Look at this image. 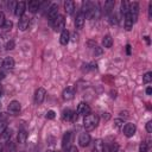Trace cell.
<instances>
[{"label": "cell", "mask_w": 152, "mask_h": 152, "mask_svg": "<svg viewBox=\"0 0 152 152\" xmlns=\"http://www.w3.org/2000/svg\"><path fill=\"white\" fill-rule=\"evenodd\" d=\"M93 152H96V150H94V151H93Z\"/></svg>", "instance_id": "60d3db41"}, {"label": "cell", "mask_w": 152, "mask_h": 152, "mask_svg": "<svg viewBox=\"0 0 152 152\" xmlns=\"http://www.w3.org/2000/svg\"><path fill=\"white\" fill-rule=\"evenodd\" d=\"M26 5H27V7H28V11L32 12V13L37 12V11L39 10V7H40V2H39V1H36V0H31V1H28Z\"/></svg>", "instance_id": "e0dca14e"}, {"label": "cell", "mask_w": 152, "mask_h": 152, "mask_svg": "<svg viewBox=\"0 0 152 152\" xmlns=\"http://www.w3.org/2000/svg\"><path fill=\"white\" fill-rule=\"evenodd\" d=\"M127 15L129 17V19L133 21V24L137 23L138 20V15H139V4L138 2H131L129 4V8H128V13Z\"/></svg>", "instance_id": "7a4b0ae2"}, {"label": "cell", "mask_w": 152, "mask_h": 152, "mask_svg": "<svg viewBox=\"0 0 152 152\" xmlns=\"http://www.w3.org/2000/svg\"><path fill=\"white\" fill-rule=\"evenodd\" d=\"M17 139H18V142H19V144H24V142H26V139H27V133H26V131H24V129L19 131Z\"/></svg>", "instance_id": "7402d4cb"}, {"label": "cell", "mask_w": 152, "mask_h": 152, "mask_svg": "<svg viewBox=\"0 0 152 152\" xmlns=\"http://www.w3.org/2000/svg\"><path fill=\"white\" fill-rule=\"evenodd\" d=\"M14 48V42L13 40H8L7 43H6V49L7 50H12Z\"/></svg>", "instance_id": "f546056e"}, {"label": "cell", "mask_w": 152, "mask_h": 152, "mask_svg": "<svg viewBox=\"0 0 152 152\" xmlns=\"http://www.w3.org/2000/svg\"><path fill=\"white\" fill-rule=\"evenodd\" d=\"M120 116L121 118H128V113L127 112H120Z\"/></svg>", "instance_id": "8d00e7d4"}, {"label": "cell", "mask_w": 152, "mask_h": 152, "mask_svg": "<svg viewBox=\"0 0 152 152\" xmlns=\"http://www.w3.org/2000/svg\"><path fill=\"white\" fill-rule=\"evenodd\" d=\"M64 26H65V19L63 15H59L52 21V27L56 32H62L64 30Z\"/></svg>", "instance_id": "3957f363"}, {"label": "cell", "mask_w": 152, "mask_h": 152, "mask_svg": "<svg viewBox=\"0 0 152 152\" xmlns=\"http://www.w3.org/2000/svg\"><path fill=\"white\" fill-rule=\"evenodd\" d=\"M102 45H103L104 48H107V49L112 48V45H113V38H112V36L106 34V36L103 37V39H102Z\"/></svg>", "instance_id": "ffe728a7"}, {"label": "cell", "mask_w": 152, "mask_h": 152, "mask_svg": "<svg viewBox=\"0 0 152 152\" xmlns=\"http://www.w3.org/2000/svg\"><path fill=\"white\" fill-rule=\"evenodd\" d=\"M74 95H75V89H74V87H66V88L63 90V93H62V96H63V99H64L65 101L71 100V99L74 97Z\"/></svg>", "instance_id": "5bb4252c"}, {"label": "cell", "mask_w": 152, "mask_h": 152, "mask_svg": "<svg viewBox=\"0 0 152 152\" xmlns=\"http://www.w3.org/2000/svg\"><path fill=\"white\" fill-rule=\"evenodd\" d=\"M109 19H110L109 21H110V24H112V25H113V24H116V23H118V20H116V15H115V14H113V13H112V14L109 15Z\"/></svg>", "instance_id": "4dcf8cb0"}, {"label": "cell", "mask_w": 152, "mask_h": 152, "mask_svg": "<svg viewBox=\"0 0 152 152\" xmlns=\"http://www.w3.org/2000/svg\"><path fill=\"white\" fill-rule=\"evenodd\" d=\"M69 40H70V33H69V31L68 30H63L62 32H61V37H59V42H61V44L62 45H66L68 43H69Z\"/></svg>", "instance_id": "2e32d148"}, {"label": "cell", "mask_w": 152, "mask_h": 152, "mask_svg": "<svg viewBox=\"0 0 152 152\" xmlns=\"http://www.w3.org/2000/svg\"><path fill=\"white\" fill-rule=\"evenodd\" d=\"M25 11H26V2H24V1L15 2L14 14H15L17 17H23V15L25 14Z\"/></svg>", "instance_id": "30bf717a"}, {"label": "cell", "mask_w": 152, "mask_h": 152, "mask_svg": "<svg viewBox=\"0 0 152 152\" xmlns=\"http://www.w3.org/2000/svg\"><path fill=\"white\" fill-rule=\"evenodd\" d=\"M5 14H4V12H1L0 11V26H2L4 25V23H5Z\"/></svg>", "instance_id": "836d02e7"}, {"label": "cell", "mask_w": 152, "mask_h": 152, "mask_svg": "<svg viewBox=\"0 0 152 152\" xmlns=\"http://www.w3.org/2000/svg\"><path fill=\"white\" fill-rule=\"evenodd\" d=\"M62 118L66 121H76L77 120V114L75 112H72L71 109L66 108L62 112Z\"/></svg>", "instance_id": "8fae6325"}, {"label": "cell", "mask_w": 152, "mask_h": 152, "mask_svg": "<svg viewBox=\"0 0 152 152\" xmlns=\"http://www.w3.org/2000/svg\"><path fill=\"white\" fill-rule=\"evenodd\" d=\"M139 152H147V144L145 141H142L139 146Z\"/></svg>", "instance_id": "83f0119b"}, {"label": "cell", "mask_w": 152, "mask_h": 152, "mask_svg": "<svg viewBox=\"0 0 152 152\" xmlns=\"http://www.w3.org/2000/svg\"><path fill=\"white\" fill-rule=\"evenodd\" d=\"M148 18L150 19L152 18V2H150V5H148Z\"/></svg>", "instance_id": "e575fe53"}, {"label": "cell", "mask_w": 152, "mask_h": 152, "mask_svg": "<svg viewBox=\"0 0 152 152\" xmlns=\"http://www.w3.org/2000/svg\"><path fill=\"white\" fill-rule=\"evenodd\" d=\"M64 10L68 14H72V12L75 10V2L74 1H65L64 2Z\"/></svg>", "instance_id": "d6986e66"}, {"label": "cell", "mask_w": 152, "mask_h": 152, "mask_svg": "<svg viewBox=\"0 0 152 152\" xmlns=\"http://www.w3.org/2000/svg\"><path fill=\"white\" fill-rule=\"evenodd\" d=\"M122 131H124V134H125L127 138H131V137H133V135L135 134V132H137V127H135L134 124L128 122V124H126V125L124 126Z\"/></svg>", "instance_id": "ba28073f"}, {"label": "cell", "mask_w": 152, "mask_h": 152, "mask_svg": "<svg viewBox=\"0 0 152 152\" xmlns=\"http://www.w3.org/2000/svg\"><path fill=\"white\" fill-rule=\"evenodd\" d=\"M0 152H2V146L0 145Z\"/></svg>", "instance_id": "ab89813d"}, {"label": "cell", "mask_w": 152, "mask_h": 152, "mask_svg": "<svg viewBox=\"0 0 152 152\" xmlns=\"http://www.w3.org/2000/svg\"><path fill=\"white\" fill-rule=\"evenodd\" d=\"M146 131H147L148 133H152V121H148V122L146 124Z\"/></svg>", "instance_id": "d6a6232c"}, {"label": "cell", "mask_w": 152, "mask_h": 152, "mask_svg": "<svg viewBox=\"0 0 152 152\" xmlns=\"http://www.w3.org/2000/svg\"><path fill=\"white\" fill-rule=\"evenodd\" d=\"M146 94H147V95H151V94H152V89H151L150 87L146 89Z\"/></svg>", "instance_id": "74e56055"}, {"label": "cell", "mask_w": 152, "mask_h": 152, "mask_svg": "<svg viewBox=\"0 0 152 152\" xmlns=\"http://www.w3.org/2000/svg\"><path fill=\"white\" fill-rule=\"evenodd\" d=\"M71 141H72V133L71 132H65L64 135H63V139H62V148L65 152L71 146Z\"/></svg>", "instance_id": "277c9868"}, {"label": "cell", "mask_w": 152, "mask_h": 152, "mask_svg": "<svg viewBox=\"0 0 152 152\" xmlns=\"http://www.w3.org/2000/svg\"><path fill=\"white\" fill-rule=\"evenodd\" d=\"M122 124H124V120H122V119H116V120H114V125H115L116 128H120Z\"/></svg>", "instance_id": "f1b7e54d"}, {"label": "cell", "mask_w": 152, "mask_h": 152, "mask_svg": "<svg viewBox=\"0 0 152 152\" xmlns=\"http://www.w3.org/2000/svg\"><path fill=\"white\" fill-rule=\"evenodd\" d=\"M124 18H125V20H124V24H125V28H126L127 31H129V30L132 28V26H133V21L129 19V17H128L127 14H126Z\"/></svg>", "instance_id": "cb8c5ba5"}, {"label": "cell", "mask_w": 152, "mask_h": 152, "mask_svg": "<svg viewBox=\"0 0 152 152\" xmlns=\"http://www.w3.org/2000/svg\"><path fill=\"white\" fill-rule=\"evenodd\" d=\"M66 152H78V151H77L76 146H70V147H69V150H68Z\"/></svg>", "instance_id": "d590c367"}, {"label": "cell", "mask_w": 152, "mask_h": 152, "mask_svg": "<svg viewBox=\"0 0 152 152\" xmlns=\"http://www.w3.org/2000/svg\"><path fill=\"white\" fill-rule=\"evenodd\" d=\"M7 110H8V113H11L12 115H17V114L21 110V106H20V103H19L18 101L13 100V101L10 102V104H8V107H7Z\"/></svg>", "instance_id": "8992f818"}, {"label": "cell", "mask_w": 152, "mask_h": 152, "mask_svg": "<svg viewBox=\"0 0 152 152\" xmlns=\"http://www.w3.org/2000/svg\"><path fill=\"white\" fill-rule=\"evenodd\" d=\"M77 114L82 116H87L90 114V107L86 102H80L77 106Z\"/></svg>", "instance_id": "52a82bcc"}, {"label": "cell", "mask_w": 152, "mask_h": 152, "mask_svg": "<svg viewBox=\"0 0 152 152\" xmlns=\"http://www.w3.org/2000/svg\"><path fill=\"white\" fill-rule=\"evenodd\" d=\"M89 142H90V135H89V133H86V132L81 133L80 137H78V145L81 147H87L89 145Z\"/></svg>", "instance_id": "7c38bea8"}, {"label": "cell", "mask_w": 152, "mask_h": 152, "mask_svg": "<svg viewBox=\"0 0 152 152\" xmlns=\"http://www.w3.org/2000/svg\"><path fill=\"white\" fill-rule=\"evenodd\" d=\"M99 116L95 114H89L87 116H84L83 120V127L86 128V131H93L94 128L97 127L99 125Z\"/></svg>", "instance_id": "6da1fadb"}, {"label": "cell", "mask_w": 152, "mask_h": 152, "mask_svg": "<svg viewBox=\"0 0 152 152\" xmlns=\"http://www.w3.org/2000/svg\"><path fill=\"white\" fill-rule=\"evenodd\" d=\"M11 135H12V129L11 128H8V127H6L4 131H2V133L0 134V138H1V140H8L10 138H11Z\"/></svg>", "instance_id": "44dd1931"}, {"label": "cell", "mask_w": 152, "mask_h": 152, "mask_svg": "<svg viewBox=\"0 0 152 152\" xmlns=\"http://www.w3.org/2000/svg\"><path fill=\"white\" fill-rule=\"evenodd\" d=\"M151 80H152V72H146L144 76H142V81H144V83H150L151 82Z\"/></svg>", "instance_id": "4316f807"}, {"label": "cell", "mask_w": 152, "mask_h": 152, "mask_svg": "<svg viewBox=\"0 0 152 152\" xmlns=\"http://www.w3.org/2000/svg\"><path fill=\"white\" fill-rule=\"evenodd\" d=\"M45 95H46V90L44 88H38L34 93V103L36 104H40L44 99H45Z\"/></svg>", "instance_id": "9c48e42d"}, {"label": "cell", "mask_w": 152, "mask_h": 152, "mask_svg": "<svg viewBox=\"0 0 152 152\" xmlns=\"http://www.w3.org/2000/svg\"><path fill=\"white\" fill-rule=\"evenodd\" d=\"M84 19H86V17H84V14H83L82 12H80V13L76 15V18H75V27H76L77 30H81V28L83 27V25H84Z\"/></svg>", "instance_id": "9a60e30c"}, {"label": "cell", "mask_w": 152, "mask_h": 152, "mask_svg": "<svg viewBox=\"0 0 152 152\" xmlns=\"http://www.w3.org/2000/svg\"><path fill=\"white\" fill-rule=\"evenodd\" d=\"M4 76H5V74H2V72H0V78H4Z\"/></svg>", "instance_id": "f35d334b"}, {"label": "cell", "mask_w": 152, "mask_h": 152, "mask_svg": "<svg viewBox=\"0 0 152 152\" xmlns=\"http://www.w3.org/2000/svg\"><path fill=\"white\" fill-rule=\"evenodd\" d=\"M128 8H129V2H127V1H122V2H121L120 12H121V14H122L124 17L128 13Z\"/></svg>", "instance_id": "603a6c76"}, {"label": "cell", "mask_w": 152, "mask_h": 152, "mask_svg": "<svg viewBox=\"0 0 152 152\" xmlns=\"http://www.w3.org/2000/svg\"><path fill=\"white\" fill-rule=\"evenodd\" d=\"M28 24H30V18L27 17V15H23V17H20V19H19V23H18V28L20 30V31H25L27 27H28Z\"/></svg>", "instance_id": "4fadbf2b"}, {"label": "cell", "mask_w": 152, "mask_h": 152, "mask_svg": "<svg viewBox=\"0 0 152 152\" xmlns=\"http://www.w3.org/2000/svg\"><path fill=\"white\" fill-rule=\"evenodd\" d=\"M12 26H13V23L11 21V20H5V23H4V25L1 26L5 31H8V30H11L12 28Z\"/></svg>", "instance_id": "484cf974"}, {"label": "cell", "mask_w": 152, "mask_h": 152, "mask_svg": "<svg viewBox=\"0 0 152 152\" xmlns=\"http://www.w3.org/2000/svg\"><path fill=\"white\" fill-rule=\"evenodd\" d=\"M58 17V6L57 4H51L48 8V19L52 23Z\"/></svg>", "instance_id": "5b68a950"}, {"label": "cell", "mask_w": 152, "mask_h": 152, "mask_svg": "<svg viewBox=\"0 0 152 152\" xmlns=\"http://www.w3.org/2000/svg\"><path fill=\"white\" fill-rule=\"evenodd\" d=\"M0 64H2V62H0Z\"/></svg>", "instance_id": "b9f144b4"}, {"label": "cell", "mask_w": 152, "mask_h": 152, "mask_svg": "<svg viewBox=\"0 0 152 152\" xmlns=\"http://www.w3.org/2000/svg\"><path fill=\"white\" fill-rule=\"evenodd\" d=\"M55 118V112L53 110H49L46 113V119H53Z\"/></svg>", "instance_id": "1f68e13d"}, {"label": "cell", "mask_w": 152, "mask_h": 152, "mask_svg": "<svg viewBox=\"0 0 152 152\" xmlns=\"http://www.w3.org/2000/svg\"><path fill=\"white\" fill-rule=\"evenodd\" d=\"M2 66L7 70H11L14 68V59L12 57H6L4 61H2Z\"/></svg>", "instance_id": "ac0fdd59"}, {"label": "cell", "mask_w": 152, "mask_h": 152, "mask_svg": "<svg viewBox=\"0 0 152 152\" xmlns=\"http://www.w3.org/2000/svg\"><path fill=\"white\" fill-rule=\"evenodd\" d=\"M113 7H114V2H113V1H106V2H104V10H106L107 13L110 12V11L113 10Z\"/></svg>", "instance_id": "d4e9b609"}]
</instances>
